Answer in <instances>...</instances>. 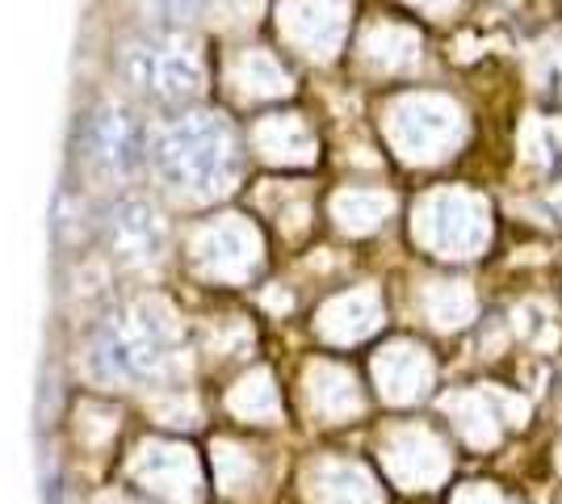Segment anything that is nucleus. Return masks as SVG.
<instances>
[{
    "instance_id": "1",
    "label": "nucleus",
    "mask_w": 562,
    "mask_h": 504,
    "mask_svg": "<svg viewBox=\"0 0 562 504\" xmlns=\"http://www.w3.org/2000/svg\"><path fill=\"white\" fill-rule=\"evenodd\" d=\"M177 361V324L156 299H135L105 315L89 336L85 366L97 383L143 387L168 374Z\"/></svg>"
},
{
    "instance_id": "2",
    "label": "nucleus",
    "mask_w": 562,
    "mask_h": 504,
    "mask_svg": "<svg viewBox=\"0 0 562 504\" xmlns=\"http://www.w3.org/2000/svg\"><path fill=\"white\" fill-rule=\"evenodd\" d=\"M151 165L186 202H211L239 177V147L218 114H181L151 139Z\"/></svg>"
},
{
    "instance_id": "3",
    "label": "nucleus",
    "mask_w": 562,
    "mask_h": 504,
    "mask_svg": "<svg viewBox=\"0 0 562 504\" xmlns=\"http://www.w3.org/2000/svg\"><path fill=\"white\" fill-rule=\"evenodd\" d=\"M117 72L131 85V93L151 105H181L202 93V80H206L198 47L172 30H147L139 38H131L117 55Z\"/></svg>"
},
{
    "instance_id": "4",
    "label": "nucleus",
    "mask_w": 562,
    "mask_h": 504,
    "mask_svg": "<svg viewBox=\"0 0 562 504\" xmlns=\"http://www.w3.org/2000/svg\"><path fill=\"white\" fill-rule=\"evenodd\" d=\"M80 152H85L89 168L105 181H131L151 156L139 114L122 101H101L85 114Z\"/></svg>"
},
{
    "instance_id": "5",
    "label": "nucleus",
    "mask_w": 562,
    "mask_h": 504,
    "mask_svg": "<svg viewBox=\"0 0 562 504\" xmlns=\"http://www.w3.org/2000/svg\"><path fill=\"white\" fill-rule=\"evenodd\" d=\"M105 244L122 265H156L168 253L165 211L143 193H122L105 206Z\"/></svg>"
},
{
    "instance_id": "6",
    "label": "nucleus",
    "mask_w": 562,
    "mask_h": 504,
    "mask_svg": "<svg viewBox=\"0 0 562 504\" xmlns=\"http://www.w3.org/2000/svg\"><path fill=\"white\" fill-rule=\"evenodd\" d=\"M131 475L151 496H165L172 504H193L198 501V488H202L198 458L189 455L186 446H172V441H147V446H139V455L131 458Z\"/></svg>"
},
{
    "instance_id": "7",
    "label": "nucleus",
    "mask_w": 562,
    "mask_h": 504,
    "mask_svg": "<svg viewBox=\"0 0 562 504\" xmlns=\"http://www.w3.org/2000/svg\"><path fill=\"white\" fill-rule=\"evenodd\" d=\"M193 257H198L206 278L235 282V278H248V269L257 265V236H252V227H244L235 219H223V223H214V227H206L198 236Z\"/></svg>"
},
{
    "instance_id": "8",
    "label": "nucleus",
    "mask_w": 562,
    "mask_h": 504,
    "mask_svg": "<svg viewBox=\"0 0 562 504\" xmlns=\"http://www.w3.org/2000/svg\"><path fill=\"white\" fill-rule=\"evenodd\" d=\"M232 408L239 412V416H252V421H269V416H273V408H278L269 379H265V374H257V379H244V383L235 387Z\"/></svg>"
},
{
    "instance_id": "9",
    "label": "nucleus",
    "mask_w": 562,
    "mask_h": 504,
    "mask_svg": "<svg viewBox=\"0 0 562 504\" xmlns=\"http://www.w3.org/2000/svg\"><path fill=\"white\" fill-rule=\"evenodd\" d=\"M239 80H244L248 93H281V89H285V76H281L265 55L239 59Z\"/></svg>"
},
{
    "instance_id": "10",
    "label": "nucleus",
    "mask_w": 562,
    "mask_h": 504,
    "mask_svg": "<svg viewBox=\"0 0 562 504\" xmlns=\"http://www.w3.org/2000/svg\"><path fill=\"white\" fill-rule=\"evenodd\" d=\"M206 4H211V0H143V9H151V13H160V18H172V22L198 18Z\"/></svg>"
},
{
    "instance_id": "11",
    "label": "nucleus",
    "mask_w": 562,
    "mask_h": 504,
    "mask_svg": "<svg viewBox=\"0 0 562 504\" xmlns=\"http://www.w3.org/2000/svg\"><path fill=\"white\" fill-rule=\"evenodd\" d=\"M110 504H131V501H110Z\"/></svg>"
}]
</instances>
